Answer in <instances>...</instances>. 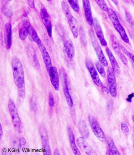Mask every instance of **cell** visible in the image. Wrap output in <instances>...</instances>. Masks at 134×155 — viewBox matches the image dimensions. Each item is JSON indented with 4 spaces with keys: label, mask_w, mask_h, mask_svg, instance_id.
Returning <instances> with one entry per match:
<instances>
[{
    "label": "cell",
    "mask_w": 134,
    "mask_h": 155,
    "mask_svg": "<svg viewBox=\"0 0 134 155\" xmlns=\"http://www.w3.org/2000/svg\"><path fill=\"white\" fill-rule=\"evenodd\" d=\"M23 16L24 17H26L27 16V14L26 13V12H24V13L23 14Z\"/></svg>",
    "instance_id": "cell-42"
},
{
    "label": "cell",
    "mask_w": 134,
    "mask_h": 155,
    "mask_svg": "<svg viewBox=\"0 0 134 155\" xmlns=\"http://www.w3.org/2000/svg\"><path fill=\"white\" fill-rule=\"evenodd\" d=\"M50 80L55 90L58 91L59 89V76L58 70L55 67L52 66L47 70Z\"/></svg>",
    "instance_id": "cell-11"
},
{
    "label": "cell",
    "mask_w": 134,
    "mask_h": 155,
    "mask_svg": "<svg viewBox=\"0 0 134 155\" xmlns=\"http://www.w3.org/2000/svg\"><path fill=\"white\" fill-rule=\"evenodd\" d=\"M106 141L109 148L112 151L114 155H121L118 150L117 148H116L114 141H113V140L110 137H107L106 138Z\"/></svg>",
    "instance_id": "cell-23"
},
{
    "label": "cell",
    "mask_w": 134,
    "mask_h": 155,
    "mask_svg": "<svg viewBox=\"0 0 134 155\" xmlns=\"http://www.w3.org/2000/svg\"><path fill=\"white\" fill-rule=\"evenodd\" d=\"M39 132L41 138L43 154L44 155H51V146L49 141L47 131L43 126H41Z\"/></svg>",
    "instance_id": "cell-7"
},
{
    "label": "cell",
    "mask_w": 134,
    "mask_h": 155,
    "mask_svg": "<svg viewBox=\"0 0 134 155\" xmlns=\"http://www.w3.org/2000/svg\"><path fill=\"white\" fill-rule=\"evenodd\" d=\"M82 1L86 20L89 25H91L93 24L94 20L92 15L90 3L88 0H83Z\"/></svg>",
    "instance_id": "cell-18"
},
{
    "label": "cell",
    "mask_w": 134,
    "mask_h": 155,
    "mask_svg": "<svg viewBox=\"0 0 134 155\" xmlns=\"http://www.w3.org/2000/svg\"><path fill=\"white\" fill-rule=\"evenodd\" d=\"M26 88L25 85L21 88H18V101L19 103H23L25 97Z\"/></svg>",
    "instance_id": "cell-26"
},
{
    "label": "cell",
    "mask_w": 134,
    "mask_h": 155,
    "mask_svg": "<svg viewBox=\"0 0 134 155\" xmlns=\"http://www.w3.org/2000/svg\"><path fill=\"white\" fill-rule=\"evenodd\" d=\"M133 147H134V143Z\"/></svg>",
    "instance_id": "cell-44"
},
{
    "label": "cell",
    "mask_w": 134,
    "mask_h": 155,
    "mask_svg": "<svg viewBox=\"0 0 134 155\" xmlns=\"http://www.w3.org/2000/svg\"><path fill=\"white\" fill-rule=\"evenodd\" d=\"M130 97H129V98L127 99V101H129V100H131L132 98L133 97V94H132L131 95H130Z\"/></svg>",
    "instance_id": "cell-41"
},
{
    "label": "cell",
    "mask_w": 134,
    "mask_h": 155,
    "mask_svg": "<svg viewBox=\"0 0 134 155\" xmlns=\"http://www.w3.org/2000/svg\"><path fill=\"white\" fill-rule=\"evenodd\" d=\"M53 154L55 155H60V153L59 152V150H58V149H56L55 150L54 153H53Z\"/></svg>",
    "instance_id": "cell-40"
},
{
    "label": "cell",
    "mask_w": 134,
    "mask_h": 155,
    "mask_svg": "<svg viewBox=\"0 0 134 155\" xmlns=\"http://www.w3.org/2000/svg\"><path fill=\"white\" fill-rule=\"evenodd\" d=\"M106 154L107 155H113V154L112 152V151H111V150L110 149H108L106 153Z\"/></svg>",
    "instance_id": "cell-39"
},
{
    "label": "cell",
    "mask_w": 134,
    "mask_h": 155,
    "mask_svg": "<svg viewBox=\"0 0 134 155\" xmlns=\"http://www.w3.org/2000/svg\"><path fill=\"white\" fill-rule=\"evenodd\" d=\"M48 103L50 107H53L55 105V100L53 94L50 92L48 95Z\"/></svg>",
    "instance_id": "cell-34"
},
{
    "label": "cell",
    "mask_w": 134,
    "mask_h": 155,
    "mask_svg": "<svg viewBox=\"0 0 134 155\" xmlns=\"http://www.w3.org/2000/svg\"><path fill=\"white\" fill-rule=\"evenodd\" d=\"M40 16L42 21L47 30L48 34L50 37L52 36V25L51 16L45 7L41 9Z\"/></svg>",
    "instance_id": "cell-9"
},
{
    "label": "cell",
    "mask_w": 134,
    "mask_h": 155,
    "mask_svg": "<svg viewBox=\"0 0 134 155\" xmlns=\"http://www.w3.org/2000/svg\"><path fill=\"white\" fill-rule=\"evenodd\" d=\"M67 132H68L71 148L73 152L74 153V155H81V152L78 148L76 144L75 136H74V132H73V130L71 128L68 127V129H67Z\"/></svg>",
    "instance_id": "cell-20"
},
{
    "label": "cell",
    "mask_w": 134,
    "mask_h": 155,
    "mask_svg": "<svg viewBox=\"0 0 134 155\" xmlns=\"http://www.w3.org/2000/svg\"><path fill=\"white\" fill-rule=\"evenodd\" d=\"M133 122H134V116H133Z\"/></svg>",
    "instance_id": "cell-43"
},
{
    "label": "cell",
    "mask_w": 134,
    "mask_h": 155,
    "mask_svg": "<svg viewBox=\"0 0 134 155\" xmlns=\"http://www.w3.org/2000/svg\"><path fill=\"white\" fill-rule=\"evenodd\" d=\"M115 75L112 68H108L107 72L108 87L109 93L113 97H116L117 94V84Z\"/></svg>",
    "instance_id": "cell-6"
},
{
    "label": "cell",
    "mask_w": 134,
    "mask_h": 155,
    "mask_svg": "<svg viewBox=\"0 0 134 155\" xmlns=\"http://www.w3.org/2000/svg\"><path fill=\"white\" fill-rule=\"evenodd\" d=\"M88 120L92 131L96 138L101 142H105L106 138L105 134L98 122L93 116H88Z\"/></svg>",
    "instance_id": "cell-5"
},
{
    "label": "cell",
    "mask_w": 134,
    "mask_h": 155,
    "mask_svg": "<svg viewBox=\"0 0 134 155\" xmlns=\"http://www.w3.org/2000/svg\"><path fill=\"white\" fill-rule=\"evenodd\" d=\"M107 13L109 19L110 20L116 31L119 34L122 40L126 43H129V37L124 28L120 23L119 20L116 13L111 9H109Z\"/></svg>",
    "instance_id": "cell-2"
},
{
    "label": "cell",
    "mask_w": 134,
    "mask_h": 155,
    "mask_svg": "<svg viewBox=\"0 0 134 155\" xmlns=\"http://www.w3.org/2000/svg\"><path fill=\"white\" fill-rule=\"evenodd\" d=\"M61 7L63 11V12L67 19H68L70 17L73 16L71 12L69 6H68V3L66 1H63L62 2Z\"/></svg>",
    "instance_id": "cell-24"
},
{
    "label": "cell",
    "mask_w": 134,
    "mask_h": 155,
    "mask_svg": "<svg viewBox=\"0 0 134 155\" xmlns=\"http://www.w3.org/2000/svg\"><path fill=\"white\" fill-rule=\"evenodd\" d=\"M38 46H39V50L41 53L43 59L44 63H45L47 70L51 67L53 66L51 57H50V55L48 53L46 50V48L43 42H42L41 44L38 45Z\"/></svg>",
    "instance_id": "cell-17"
},
{
    "label": "cell",
    "mask_w": 134,
    "mask_h": 155,
    "mask_svg": "<svg viewBox=\"0 0 134 155\" xmlns=\"http://www.w3.org/2000/svg\"><path fill=\"white\" fill-rule=\"evenodd\" d=\"M106 51L107 55L109 57L110 64H111L112 69L113 70L114 72L116 75H119L121 73L119 65L116 58L114 57L113 53L112 52L111 50L109 49V48H107L106 49Z\"/></svg>",
    "instance_id": "cell-19"
},
{
    "label": "cell",
    "mask_w": 134,
    "mask_h": 155,
    "mask_svg": "<svg viewBox=\"0 0 134 155\" xmlns=\"http://www.w3.org/2000/svg\"><path fill=\"white\" fill-rule=\"evenodd\" d=\"M70 28L75 38H77L78 36V28L76 19L73 16L67 19Z\"/></svg>",
    "instance_id": "cell-22"
},
{
    "label": "cell",
    "mask_w": 134,
    "mask_h": 155,
    "mask_svg": "<svg viewBox=\"0 0 134 155\" xmlns=\"http://www.w3.org/2000/svg\"><path fill=\"white\" fill-rule=\"evenodd\" d=\"M111 42L113 49L114 51H115L116 54L119 57L122 63L125 65H127L128 63V59H127L124 54L121 51L122 50H121L119 47L118 41L115 36H111Z\"/></svg>",
    "instance_id": "cell-15"
},
{
    "label": "cell",
    "mask_w": 134,
    "mask_h": 155,
    "mask_svg": "<svg viewBox=\"0 0 134 155\" xmlns=\"http://www.w3.org/2000/svg\"><path fill=\"white\" fill-rule=\"evenodd\" d=\"M89 35L90 36L91 41L93 46V48L96 53L98 58L100 61V63L103 66L107 67L108 66V61L106 58L105 56L102 51V48L99 44L98 41L97 39L94 32L93 30H90L89 31Z\"/></svg>",
    "instance_id": "cell-4"
},
{
    "label": "cell",
    "mask_w": 134,
    "mask_h": 155,
    "mask_svg": "<svg viewBox=\"0 0 134 155\" xmlns=\"http://www.w3.org/2000/svg\"><path fill=\"white\" fill-rule=\"evenodd\" d=\"M29 35V33L26 28L23 26L20 30L19 33L20 38L22 41L25 40Z\"/></svg>",
    "instance_id": "cell-29"
},
{
    "label": "cell",
    "mask_w": 134,
    "mask_h": 155,
    "mask_svg": "<svg viewBox=\"0 0 134 155\" xmlns=\"http://www.w3.org/2000/svg\"><path fill=\"white\" fill-rule=\"evenodd\" d=\"M93 26L97 37L100 44L103 46H107V43L105 38L104 35L102 31V28L100 26L98 21L96 19H94L93 21Z\"/></svg>",
    "instance_id": "cell-16"
},
{
    "label": "cell",
    "mask_w": 134,
    "mask_h": 155,
    "mask_svg": "<svg viewBox=\"0 0 134 155\" xmlns=\"http://www.w3.org/2000/svg\"><path fill=\"white\" fill-rule=\"evenodd\" d=\"M23 26L26 28L29 35L31 37L32 40L35 42L38 45L42 42L39 38L35 29L31 25V23L29 21L26 20H24L23 22Z\"/></svg>",
    "instance_id": "cell-12"
},
{
    "label": "cell",
    "mask_w": 134,
    "mask_h": 155,
    "mask_svg": "<svg viewBox=\"0 0 134 155\" xmlns=\"http://www.w3.org/2000/svg\"><path fill=\"white\" fill-rule=\"evenodd\" d=\"M97 69L100 73V75H101L103 78H105L106 76V73L105 70L104 68L103 67V66L102 65L101 63L99 62H97L96 64Z\"/></svg>",
    "instance_id": "cell-30"
},
{
    "label": "cell",
    "mask_w": 134,
    "mask_h": 155,
    "mask_svg": "<svg viewBox=\"0 0 134 155\" xmlns=\"http://www.w3.org/2000/svg\"><path fill=\"white\" fill-rule=\"evenodd\" d=\"M19 143L21 148L25 147L26 144V140L24 137H21L19 140Z\"/></svg>",
    "instance_id": "cell-35"
},
{
    "label": "cell",
    "mask_w": 134,
    "mask_h": 155,
    "mask_svg": "<svg viewBox=\"0 0 134 155\" xmlns=\"http://www.w3.org/2000/svg\"><path fill=\"white\" fill-rule=\"evenodd\" d=\"M118 46L120 49L121 50H122V51H123V52L124 53L125 55H126L127 56H128L129 57H130V58L132 60L133 62V63H134V55L133 54L131 53L128 51V50L125 49V48L122 44H121L120 43H118Z\"/></svg>",
    "instance_id": "cell-31"
},
{
    "label": "cell",
    "mask_w": 134,
    "mask_h": 155,
    "mask_svg": "<svg viewBox=\"0 0 134 155\" xmlns=\"http://www.w3.org/2000/svg\"><path fill=\"white\" fill-rule=\"evenodd\" d=\"M121 129L122 132L125 135L128 137L129 134V127L125 122H122L121 124Z\"/></svg>",
    "instance_id": "cell-33"
},
{
    "label": "cell",
    "mask_w": 134,
    "mask_h": 155,
    "mask_svg": "<svg viewBox=\"0 0 134 155\" xmlns=\"http://www.w3.org/2000/svg\"><path fill=\"white\" fill-rule=\"evenodd\" d=\"M68 1L72 9L75 12H79L80 11V7L78 1L77 0H68Z\"/></svg>",
    "instance_id": "cell-28"
},
{
    "label": "cell",
    "mask_w": 134,
    "mask_h": 155,
    "mask_svg": "<svg viewBox=\"0 0 134 155\" xmlns=\"http://www.w3.org/2000/svg\"><path fill=\"white\" fill-rule=\"evenodd\" d=\"M4 39L6 49L10 50L12 45V29L10 23H7L4 25Z\"/></svg>",
    "instance_id": "cell-14"
},
{
    "label": "cell",
    "mask_w": 134,
    "mask_h": 155,
    "mask_svg": "<svg viewBox=\"0 0 134 155\" xmlns=\"http://www.w3.org/2000/svg\"><path fill=\"white\" fill-rule=\"evenodd\" d=\"M28 4H29V7H30L31 9H34L35 8V3L34 1L33 0H31V1H28Z\"/></svg>",
    "instance_id": "cell-36"
},
{
    "label": "cell",
    "mask_w": 134,
    "mask_h": 155,
    "mask_svg": "<svg viewBox=\"0 0 134 155\" xmlns=\"http://www.w3.org/2000/svg\"><path fill=\"white\" fill-rule=\"evenodd\" d=\"M30 106L32 111L36 112L37 110V100L35 96H33L31 97L30 101Z\"/></svg>",
    "instance_id": "cell-32"
},
{
    "label": "cell",
    "mask_w": 134,
    "mask_h": 155,
    "mask_svg": "<svg viewBox=\"0 0 134 155\" xmlns=\"http://www.w3.org/2000/svg\"><path fill=\"white\" fill-rule=\"evenodd\" d=\"M11 66L14 81L17 88L25 85L24 69L19 59L15 57H13Z\"/></svg>",
    "instance_id": "cell-1"
},
{
    "label": "cell",
    "mask_w": 134,
    "mask_h": 155,
    "mask_svg": "<svg viewBox=\"0 0 134 155\" xmlns=\"http://www.w3.org/2000/svg\"><path fill=\"white\" fill-rule=\"evenodd\" d=\"M64 46L67 56L70 58H73L75 56V49L73 42L69 38H66L64 40Z\"/></svg>",
    "instance_id": "cell-21"
},
{
    "label": "cell",
    "mask_w": 134,
    "mask_h": 155,
    "mask_svg": "<svg viewBox=\"0 0 134 155\" xmlns=\"http://www.w3.org/2000/svg\"><path fill=\"white\" fill-rule=\"evenodd\" d=\"M79 130L81 135L84 138H88V131L87 125L84 122H80L79 124Z\"/></svg>",
    "instance_id": "cell-25"
},
{
    "label": "cell",
    "mask_w": 134,
    "mask_h": 155,
    "mask_svg": "<svg viewBox=\"0 0 134 155\" xmlns=\"http://www.w3.org/2000/svg\"><path fill=\"white\" fill-rule=\"evenodd\" d=\"M86 64L94 84L99 87H102L103 86V83L99 77L94 64L90 60L88 59L86 61Z\"/></svg>",
    "instance_id": "cell-8"
},
{
    "label": "cell",
    "mask_w": 134,
    "mask_h": 155,
    "mask_svg": "<svg viewBox=\"0 0 134 155\" xmlns=\"http://www.w3.org/2000/svg\"><path fill=\"white\" fill-rule=\"evenodd\" d=\"M95 1L102 10L108 12L109 9L105 1L104 0H95Z\"/></svg>",
    "instance_id": "cell-27"
},
{
    "label": "cell",
    "mask_w": 134,
    "mask_h": 155,
    "mask_svg": "<svg viewBox=\"0 0 134 155\" xmlns=\"http://www.w3.org/2000/svg\"><path fill=\"white\" fill-rule=\"evenodd\" d=\"M3 127H2V124H1V128H0V138L1 139L3 137Z\"/></svg>",
    "instance_id": "cell-38"
},
{
    "label": "cell",
    "mask_w": 134,
    "mask_h": 155,
    "mask_svg": "<svg viewBox=\"0 0 134 155\" xmlns=\"http://www.w3.org/2000/svg\"><path fill=\"white\" fill-rule=\"evenodd\" d=\"M63 92L66 99V102L69 107L72 108L74 106V103L71 96L69 90V83H68V77L66 73H65L63 75Z\"/></svg>",
    "instance_id": "cell-13"
},
{
    "label": "cell",
    "mask_w": 134,
    "mask_h": 155,
    "mask_svg": "<svg viewBox=\"0 0 134 155\" xmlns=\"http://www.w3.org/2000/svg\"><path fill=\"white\" fill-rule=\"evenodd\" d=\"M102 91L104 93L108 94L109 92V89L105 86L102 87Z\"/></svg>",
    "instance_id": "cell-37"
},
{
    "label": "cell",
    "mask_w": 134,
    "mask_h": 155,
    "mask_svg": "<svg viewBox=\"0 0 134 155\" xmlns=\"http://www.w3.org/2000/svg\"><path fill=\"white\" fill-rule=\"evenodd\" d=\"M77 144L81 151L86 155H98L96 151L92 148L83 137H79L76 141Z\"/></svg>",
    "instance_id": "cell-10"
},
{
    "label": "cell",
    "mask_w": 134,
    "mask_h": 155,
    "mask_svg": "<svg viewBox=\"0 0 134 155\" xmlns=\"http://www.w3.org/2000/svg\"><path fill=\"white\" fill-rule=\"evenodd\" d=\"M8 108L11 115L14 127L18 132H21L23 130V124L20 118L17 107L12 99H9L8 103Z\"/></svg>",
    "instance_id": "cell-3"
}]
</instances>
